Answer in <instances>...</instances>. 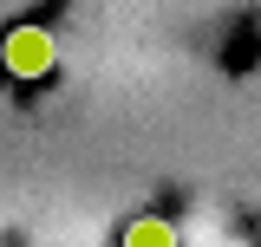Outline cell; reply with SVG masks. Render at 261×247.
Listing matches in <instances>:
<instances>
[{"label": "cell", "instance_id": "cell-1", "mask_svg": "<svg viewBox=\"0 0 261 247\" xmlns=\"http://www.w3.org/2000/svg\"><path fill=\"white\" fill-rule=\"evenodd\" d=\"M0 65H7V78H20V85H33V78H46L53 65H59V46H53V33L46 26H7V39H0Z\"/></svg>", "mask_w": 261, "mask_h": 247}, {"label": "cell", "instance_id": "cell-2", "mask_svg": "<svg viewBox=\"0 0 261 247\" xmlns=\"http://www.w3.org/2000/svg\"><path fill=\"white\" fill-rule=\"evenodd\" d=\"M124 247H176V228H170L163 215H137L124 228Z\"/></svg>", "mask_w": 261, "mask_h": 247}]
</instances>
